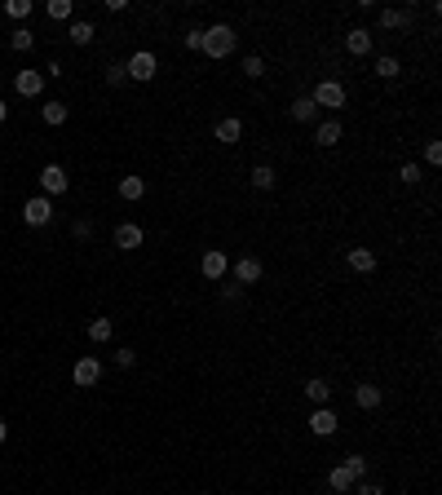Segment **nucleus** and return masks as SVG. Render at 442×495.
I'll list each match as a JSON object with an SVG mask.
<instances>
[{
	"label": "nucleus",
	"instance_id": "1",
	"mask_svg": "<svg viewBox=\"0 0 442 495\" xmlns=\"http://www.w3.org/2000/svg\"><path fill=\"white\" fill-rule=\"evenodd\" d=\"M235 44H239V40H235V27H231V23H212V27L204 31V54H208V58H231Z\"/></svg>",
	"mask_w": 442,
	"mask_h": 495
},
{
	"label": "nucleus",
	"instance_id": "2",
	"mask_svg": "<svg viewBox=\"0 0 442 495\" xmlns=\"http://www.w3.org/2000/svg\"><path fill=\"white\" fill-rule=\"evenodd\" d=\"M309 102L319 111H340L345 106V85H340V80H319L314 93H309Z\"/></svg>",
	"mask_w": 442,
	"mask_h": 495
},
{
	"label": "nucleus",
	"instance_id": "3",
	"mask_svg": "<svg viewBox=\"0 0 442 495\" xmlns=\"http://www.w3.org/2000/svg\"><path fill=\"white\" fill-rule=\"evenodd\" d=\"M124 71H128V80H137V85H146V80H155V71H159V58L151 54V49H137V54L124 62Z\"/></svg>",
	"mask_w": 442,
	"mask_h": 495
},
{
	"label": "nucleus",
	"instance_id": "4",
	"mask_svg": "<svg viewBox=\"0 0 442 495\" xmlns=\"http://www.w3.org/2000/svg\"><path fill=\"white\" fill-rule=\"evenodd\" d=\"M67 186H71V177H67V169H62V164H44V169H40V190H44V200H49V195H67Z\"/></svg>",
	"mask_w": 442,
	"mask_h": 495
},
{
	"label": "nucleus",
	"instance_id": "5",
	"mask_svg": "<svg viewBox=\"0 0 442 495\" xmlns=\"http://www.w3.org/2000/svg\"><path fill=\"white\" fill-rule=\"evenodd\" d=\"M71 381H75L80 389H93L97 381H102V362H97L93 354H89V358H80L75 367H71Z\"/></svg>",
	"mask_w": 442,
	"mask_h": 495
},
{
	"label": "nucleus",
	"instance_id": "6",
	"mask_svg": "<svg viewBox=\"0 0 442 495\" xmlns=\"http://www.w3.org/2000/svg\"><path fill=\"white\" fill-rule=\"evenodd\" d=\"M336 429H340V420H336V411H332V407L309 411V434H314V438H332Z\"/></svg>",
	"mask_w": 442,
	"mask_h": 495
},
{
	"label": "nucleus",
	"instance_id": "7",
	"mask_svg": "<svg viewBox=\"0 0 442 495\" xmlns=\"http://www.w3.org/2000/svg\"><path fill=\"white\" fill-rule=\"evenodd\" d=\"M49 217H54V204H49L44 195H36V200L23 204V221L27 226H49Z\"/></svg>",
	"mask_w": 442,
	"mask_h": 495
},
{
	"label": "nucleus",
	"instance_id": "8",
	"mask_svg": "<svg viewBox=\"0 0 442 495\" xmlns=\"http://www.w3.org/2000/svg\"><path fill=\"white\" fill-rule=\"evenodd\" d=\"M142 226L137 221H120L116 226V248H120V252H133V248H142Z\"/></svg>",
	"mask_w": 442,
	"mask_h": 495
},
{
	"label": "nucleus",
	"instance_id": "9",
	"mask_svg": "<svg viewBox=\"0 0 442 495\" xmlns=\"http://www.w3.org/2000/svg\"><path fill=\"white\" fill-rule=\"evenodd\" d=\"M226 270H231V257L221 248H208L204 252V279H226Z\"/></svg>",
	"mask_w": 442,
	"mask_h": 495
},
{
	"label": "nucleus",
	"instance_id": "10",
	"mask_svg": "<svg viewBox=\"0 0 442 495\" xmlns=\"http://www.w3.org/2000/svg\"><path fill=\"white\" fill-rule=\"evenodd\" d=\"M345 49H350L354 58H367L372 54V31L367 27H350L345 31Z\"/></svg>",
	"mask_w": 442,
	"mask_h": 495
},
{
	"label": "nucleus",
	"instance_id": "11",
	"mask_svg": "<svg viewBox=\"0 0 442 495\" xmlns=\"http://www.w3.org/2000/svg\"><path fill=\"white\" fill-rule=\"evenodd\" d=\"M13 89H18L23 97H40L44 93V75L40 71H18L13 75Z\"/></svg>",
	"mask_w": 442,
	"mask_h": 495
},
{
	"label": "nucleus",
	"instance_id": "12",
	"mask_svg": "<svg viewBox=\"0 0 442 495\" xmlns=\"http://www.w3.org/2000/svg\"><path fill=\"white\" fill-rule=\"evenodd\" d=\"M257 279H261V261L257 257H239L235 261V283L248 288V283H257Z\"/></svg>",
	"mask_w": 442,
	"mask_h": 495
},
{
	"label": "nucleus",
	"instance_id": "13",
	"mask_svg": "<svg viewBox=\"0 0 442 495\" xmlns=\"http://www.w3.org/2000/svg\"><path fill=\"white\" fill-rule=\"evenodd\" d=\"M345 261H350L354 274H372V270H376V252H372V248H350Z\"/></svg>",
	"mask_w": 442,
	"mask_h": 495
},
{
	"label": "nucleus",
	"instance_id": "14",
	"mask_svg": "<svg viewBox=\"0 0 442 495\" xmlns=\"http://www.w3.org/2000/svg\"><path fill=\"white\" fill-rule=\"evenodd\" d=\"M340 138H345V124H340V120H323V124L314 128V142H319V146H336Z\"/></svg>",
	"mask_w": 442,
	"mask_h": 495
},
{
	"label": "nucleus",
	"instance_id": "15",
	"mask_svg": "<svg viewBox=\"0 0 442 495\" xmlns=\"http://www.w3.org/2000/svg\"><path fill=\"white\" fill-rule=\"evenodd\" d=\"M305 398L314 407H327V398H332V385L323 381V376H314V381H305Z\"/></svg>",
	"mask_w": 442,
	"mask_h": 495
},
{
	"label": "nucleus",
	"instance_id": "16",
	"mask_svg": "<svg viewBox=\"0 0 442 495\" xmlns=\"http://www.w3.org/2000/svg\"><path fill=\"white\" fill-rule=\"evenodd\" d=\"M243 138V120H235V115H226V120L217 124V142H226V146H235Z\"/></svg>",
	"mask_w": 442,
	"mask_h": 495
},
{
	"label": "nucleus",
	"instance_id": "17",
	"mask_svg": "<svg viewBox=\"0 0 442 495\" xmlns=\"http://www.w3.org/2000/svg\"><path fill=\"white\" fill-rule=\"evenodd\" d=\"M288 115H292V120H297V124H309V120H314V115H319V106L309 102V97H297V102L288 106Z\"/></svg>",
	"mask_w": 442,
	"mask_h": 495
},
{
	"label": "nucleus",
	"instance_id": "18",
	"mask_svg": "<svg viewBox=\"0 0 442 495\" xmlns=\"http://www.w3.org/2000/svg\"><path fill=\"white\" fill-rule=\"evenodd\" d=\"M354 403L363 407V411H376V407H381V389H376V385H358L354 389Z\"/></svg>",
	"mask_w": 442,
	"mask_h": 495
},
{
	"label": "nucleus",
	"instance_id": "19",
	"mask_svg": "<svg viewBox=\"0 0 442 495\" xmlns=\"http://www.w3.org/2000/svg\"><path fill=\"white\" fill-rule=\"evenodd\" d=\"M327 487H332V495H350V491H354V477H350L345 469L336 465L332 473H327Z\"/></svg>",
	"mask_w": 442,
	"mask_h": 495
},
{
	"label": "nucleus",
	"instance_id": "20",
	"mask_svg": "<svg viewBox=\"0 0 442 495\" xmlns=\"http://www.w3.org/2000/svg\"><path fill=\"white\" fill-rule=\"evenodd\" d=\"M142 195H146V181L142 177H120V200L133 204V200H142Z\"/></svg>",
	"mask_w": 442,
	"mask_h": 495
},
{
	"label": "nucleus",
	"instance_id": "21",
	"mask_svg": "<svg viewBox=\"0 0 442 495\" xmlns=\"http://www.w3.org/2000/svg\"><path fill=\"white\" fill-rule=\"evenodd\" d=\"M376 23H381V27H389V31H398V27H407V23H412V13H407V9H381V18H376Z\"/></svg>",
	"mask_w": 442,
	"mask_h": 495
},
{
	"label": "nucleus",
	"instance_id": "22",
	"mask_svg": "<svg viewBox=\"0 0 442 495\" xmlns=\"http://www.w3.org/2000/svg\"><path fill=\"white\" fill-rule=\"evenodd\" d=\"M248 177H252V186H257V190H274V181H279V177H274V169H270V164H257V169H252Z\"/></svg>",
	"mask_w": 442,
	"mask_h": 495
},
{
	"label": "nucleus",
	"instance_id": "23",
	"mask_svg": "<svg viewBox=\"0 0 442 495\" xmlns=\"http://www.w3.org/2000/svg\"><path fill=\"white\" fill-rule=\"evenodd\" d=\"M111 332H116V323H111V319H93V323H89V341H93V345H106Z\"/></svg>",
	"mask_w": 442,
	"mask_h": 495
},
{
	"label": "nucleus",
	"instance_id": "24",
	"mask_svg": "<svg viewBox=\"0 0 442 495\" xmlns=\"http://www.w3.org/2000/svg\"><path fill=\"white\" fill-rule=\"evenodd\" d=\"M40 115H44V124H54V128H58V124H67V106H62L58 97H54V102H44V106H40Z\"/></svg>",
	"mask_w": 442,
	"mask_h": 495
},
{
	"label": "nucleus",
	"instance_id": "25",
	"mask_svg": "<svg viewBox=\"0 0 442 495\" xmlns=\"http://www.w3.org/2000/svg\"><path fill=\"white\" fill-rule=\"evenodd\" d=\"M71 0H49V5H44V13H49V18H54V23H67L71 18Z\"/></svg>",
	"mask_w": 442,
	"mask_h": 495
},
{
	"label": "nucleus",
	"instance_id": "26",
	"mask_svg": "<svg viewBox=\"0 0 442 495\" xmlns=\"http://www.w3.org/2000/svg\"><path fill=\"white\" fill-rule=\"evenodd\" d=\"M340 469H345V473L354 477V482H363V477H367V456H350Z\"/></svg>",
	"mask_w": 442,
	"mask_h": 495
},
{
	"label": "nucleus",
	"instance_id": "27",
	"mask_svg": "<svg viewBox=\"0 0 442 495\" xmlns=\"http://www.w3.org/2000/svg\"><path fill=\"white\" fill-rule=\"evenodd\" d=\"M31 9H36L31 0H9V5H5V13H9V18H18V23H27V18H31Z\"/></svg>",
	"mask_w": 442,
	"mask_h": 495
},
{
	"label": "nucleus",
	"instance_id": "28",
	"mask_svg": "<svg viewBox=\"0 0 442 495\" xmlns=\"http://www.w3.org/2000/svg\"><path fill=\"white\" fill-rule=\"evenodd\" d=\"M243 75H248V80H261V75H266V58L248 54V58H243Z\"/></svg>",
	"mask_w": 442,
	"mask_h": 495
},
{
	"label": "nucleus",
	"instance_id": "29",
	"mask_svg": "<svg viewBox=\"0 0 442 495\" xmlns=\"http://www.w3.org/2000/svg\"><path fill=\"white\" fill-rule=\"evenodd\" d=\"M9 44L18 49V54H27V49L36 44V36H31V27H18V31H13V36H9Z\"/></svg>",
	"mask_w": 442,
	"mask_h": 495
},
{
	"label": "nucleus",
	"instance_id": "30",
	"mask_svg": "<svg viewBox=\"0 0 442 495\" xmlns=\"http://www.w3.org/2000/svg\"><path fill=\"white\" fill-rule=\"evenodd\" d=\"M67 36H71V44H89L93 40V23H71Z\"/></svg>",
	"mask_w": 442,
	"mask_h": 495
},
{
	"label": "nucleus",
	"instance_id": "31",
	"mask_svg": "<svg viewBox=\"0 0 442 495\" xmlns=\"http://www.w3.org/2000/svg\"><path fill=\"white\" fill-rule=\"evenodd\" d=\"M398 71H403V67H398V58H389V54H385L381 62H376V75H381V80H394Z\"/></svg>",
	"mask_w": 442,
	"mask_h": 495
},
{
	"label": "nucleus",
	"instance_id": "32",
	"mask_svg": "<svg viewBox=\"0 0 442 495\" xmlns=\"http://www.w3.org/2000/svg\"><path fill=\"white\" fill-rule=\"evenodd\" d=\"M124 80H128V71H124V62H116V67H106V85H111V89H120V85H124Z\"/></svg>",
	"mask_w": 442,
	"mask_h": 495
},
{
	"label": "nucleus",
	"instance_id": "33",
	"mask_svg": "<svg viewBox=\"0 0 442 495\" xmlns=\"http://www.w3.org/2000/svg\"><path fill=\"white\" fill-rule=\"evenodd\" d=\"M398 177H403V181H407V186H416V181H420V177H424V173H420V169H416V164H403V173H398Z\"/></svg>",
	"mask_w": 442,
	"mask_h": 495
},
{
	"label": "nucleus",
	"instance_id": "34",
	"mask_svg": "<svg viewBox=\"0 0 442 495\" xmlns=\"http://www.w3.org/2000/svg\"><path fill=\"white\" fill-rule=\"evenodd\" d=\"M424 159H429V164H442V142H424Z\"/></svg>",
	"mask_w": 442,
	"mask_h": 495
},
{
	"label": "nucleus",
	"instance_id": "35",
	"mask_svg": "<svg viewBox=\"0 0 442 495\" xmlns=\"http://www.w3.org/2000/svg\"><path fill=\"white\" fill-rule=\"evenodd\" d=\"M133 362H137V354H133V350H116V367H124V372H128Z\"/></svg>",
	"mask_w": 442,
	"mask_h": 495
},
{
	"label": "nucleus",
	"instance_id": "36",
	"mask_svg": "<svg viewBox=\"0 0 442 495\" xmlns=\"http://www.w3.org/2000/svg\"><path fill=\"white\" fill-rule=\"evenodd\" d=\"M354 495H385L376 482H354Z\"/></svg>",
	"mask_w": 442,
	"mask_h": 495
},
{
	"label": "nucleus",
	"instance_id": "37",
	"mask_svg": "<svg viewBox=\"0 0 442 495\" xmlns=\"http://www.w3.org/2000/svg\"><path fill=\"white\" fill-rule=\"evenodd\" d=\"M186 49H204V31H199V27L186 31Z\"/></svg>",
	"mask_w": 442,
	"mask_h": 495
},
{
	"label": "nucleus",
	"instance_id": "38",
	"mask_svg": "<svg viewBox=\"0 0 442 495\" xmlns=\"http://www.w3.org/2000/svg\"><path fill=\"white\" fill-rule=\"evenodd\" d=\"M93 235V221H75V239H89Z\"/></svg>",
	"mask_w": 442,
	"mask_h": 495
},
{
	"label": "nucleus",
	"instance_id": "39",
	"mask_svg": "<svg viewBox=\"0 0 442 495\" xmlns=\"http://www.w3.org/2000/svg\"><path fill=\"white\" fill-rule=\"evenodd\" d=\"M239 292H243L239 283H221V296H226V301H235V296H239Z\"/></svg>",
	"mask_w": 442,
	"mask_h": 495
},
{
	"label": "nucleus",
	"instance_id": "40",
	"mask_svg": "<svg viewBox=\"0 0 442 495\" xmlns=\"http://www.w3.org/2000/svg\"><path fill=\"white\" fill-rule=\"evenodd\" d=\"M5 120H9V106H5V102H0V124H5Z\"/></svg>",
	"mask_w": 442,
	"mask_h": 495
},
{
	"label": "nucleus",
	"instance_id": "41",
	"mask_svg": "<svg viewBox=\"0 0 442 495\" xmlns=\"http://www.w3.org/2000/svg\"><path fill=\"white\" fill-rule=\"evenodd\" d=\"M5 438H9V424H5V420H0V442H5Z\"/></svg>",
	"mask_w": 442,
	"mask_h": 495
},
{
	"label": "nucleus",
	"instance_id": "42",
	"mask_svg": "<svg viewBox=\"0 0 442 495\" xmlns=\"http://www.w3.org/2000/svg\"><path fill=\"white\" fill-rule=\"evenodd\" d=\"M327 495H332V491H327Z\"/></svg>",
	"mask_w": 442,
	"mask_h": 495
}]
</instances>
